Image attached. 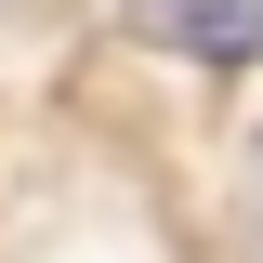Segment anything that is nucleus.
I'll list each match as a JSON object with an SVG mask.
<instances>
[{
	"label": "nucleus",
	"mask_w": 263,
	"mask_h": 263,
	"mask_svg": "<svg viewBox=\"0 0 263 263\" xmlns=\"http://www.w3.org/2000/svg\"><path fill=\"white\" fill-rule=\"evenodd\" d=\"M145 40H171V53H197V66H250L263 53V0H119Z\"/></svg>",
	"instance_id": "1"
}]
</instances>
